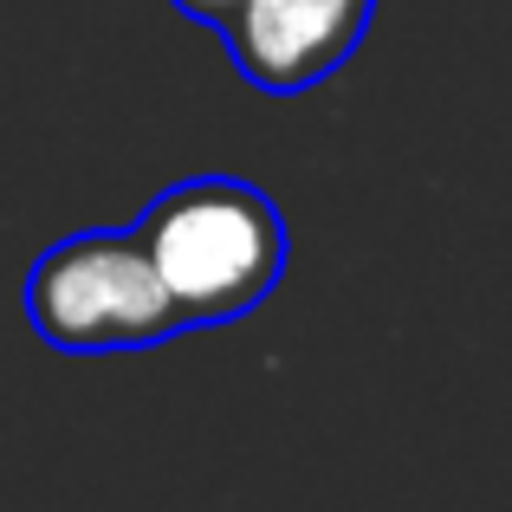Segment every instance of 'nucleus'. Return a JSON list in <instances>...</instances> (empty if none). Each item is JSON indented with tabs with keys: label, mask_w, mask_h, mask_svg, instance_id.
<instances>
[{
	"label": "nucleus",
	"mask_w": 512,
	"mask_h": 512,
	"mask_svg": "<svg viewBox=\"0 0 512 512\" xmlns=\"http://www.w3.org/2000/svg\"><path fill=\"white\" fill-rule=\"evenodd\" d=\"M130 234L150 253L182 331L260 312L286 273V214L266 188L234 175H188L163 188Z\"/></svg>",
	"instance_id": "1"
},
{
	"label": "nucleus",
	"mask_w": 512,
	"mask_h": 512,
	"mask_svg": "<svg viewBox=\"0 0 512 512\" xmlns=\"http://www.w3.org/2000/svg\"><path fill=\"white\" fill-rule=\"evenodd\" d=\"M26 325L65 357L150 350L182 331L150 253L130 227H98L46 247L26 273Z\"/></svg>",
	"instance_id": "2"
},
{
	"label": "nucleus",
	"mask_w": 512,
	"mask_h": 512,
	"mask_svg": "<svg viewBox=\"0 0 512 512\" xmlns=\"http://www.w3.org/2000/svg\"><path fill=\"white\" fill-rule=\"evenodd\" d=\"M376 0H240L214 33L253 91L299 98L363 46Z\"/></svg>",
	"instance_id": "3"
},
{
	"label": "nucleus",
	"mask_w": 512,
	"mask_h": 512,
	"mask_svg": "<svg viewBox=\"0 0 512 512\" xmlns=\"http://www.w3.org/2000/svg\"><path fill=\"white\" fill-rule=\"evenodd\" d=\"M175 7H182V13H188V20H201V26H221V20H227V13H234V7H240V0H175Z\"/></svg>",
	"instance_id": "4"
}]
</instances>
